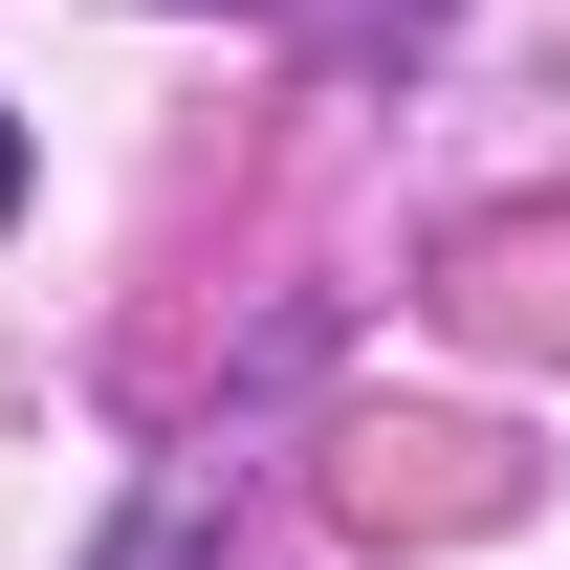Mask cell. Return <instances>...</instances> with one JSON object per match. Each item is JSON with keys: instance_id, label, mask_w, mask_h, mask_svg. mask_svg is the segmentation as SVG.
<instances>
[{"instance_id": "cell-1", "label": "cell", "mask_w": 570, "mask_h": 570, "mask_svg": "<svg viewBox=\"0 0 570 570\" xmlns=\"http://www.w3.org/2000/svg\"><path fill=\"white\" fill-rule=\"evenodd\" d=\"M285 22H330V45H439V0H285Z\"/></svg>"}, {"instance_id": "cell-2", "label": "cell", "mask_w": 570, "mask_h": 570, "mask_svg": "<svg viewBox=\"0 0 570 570\" xmlns=\"http://www.w3.org/2000/svg\"><path fill=\"white\" fill-rule=\"evenodd\" d=\"M0 219H22V110H0Z\"/></svg>"}]
</instances>
